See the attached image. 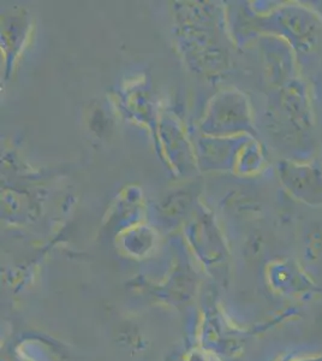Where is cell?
I'll return each instance as SVG.
<instances>
[{"instance_id":"6da1fadb","label":"cell","mask_w":322,"mask_h":361,"mask_svg":"<svg viewBox=\"0 0 322 361\" xmlns=\"http://www.w3.org/2000/svg\"><path fill=\"white\" fill-rule=\"evenodd\" d=\"M291 192L309 204H322V173L311 166H295L287 171Z\"/></svg>"},{"instance_id":"7a4b0ae2","label":"cell","mask_w":322,"mask_h":361,"mask_svg":"<svg viewBox=\"0 0 322 361\" xmlns=\"http://www.w3.org/2000/svg\"><path fill=\"white\" fill-rule=\"evenodd\" d=\"M291 361H322V355H316V357H302V359H297V360Z\"/></svg>"}]
</instances>
